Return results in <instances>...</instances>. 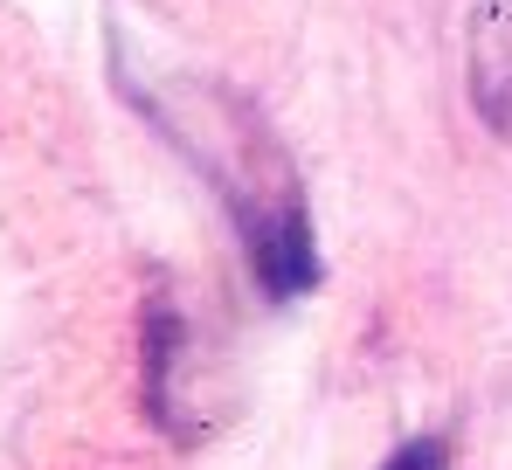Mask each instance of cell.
<instances>
[{"instance_id":"obj_1","label":"cell","mask_w":512,"mask_h":470,"mask_svg":"<svg viewBox=\"0 0 512 470\" xmlns=\"http://www.w3.org/2000/svg\"><path fill=\"white\" fill-rule=\"evenodd\" d=\"M381 470H450V450H443V443H429V436H416V443H402Z\"/></svg>"}]
</instances>
